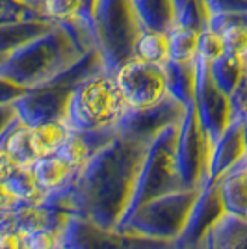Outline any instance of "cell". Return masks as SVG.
Returning <instances> with one entry per match:
<instances>
[{
	"label": "cell",
	"instance_id": "cell-2",
	"mask_svg": "<svg viewBox=\"0 0 247 249\" xmlns=\"http://www.w3.org/2000/svg\"><path fill=\"white\" fill-rule=\"evenodd\" d=\"M97 49V39L78 21L56 22V26L19 47L0 63V78L26 91L37 89Z\"/></svg>",
	"mask_w": 247,
	"mask_h": 249
},
{
	"label": "cell",
	"instance_id": "cell-11",
	"mask_svg": "<svg viewBox=\"0 0 247 249\" xmlns=\"http://www.w3.org/2000/svg\"><path fill=\"white\" fill-rule=\"evenodd\" d=\"M186 108L188 106H184L182 103H178L173 97L167 95L164 101H160L151 108L128 110L121 117V121L115 124V130L121 136L151 143L156 136L162 130H165L167 126L182 121Z\"/></svg>",
	"mask_w": 247,
	"mask_h": 249
},
{
	"label": "cell",
	"instance_id": "cell-35",
	"mask_svg": "<svg viewBox=\"0 0 247 249\" xmlns=\"http://www.w3.org/2000/svg\"><path fill=\"white\" fill-rule=\"evenodd\" d=\"M0 249H22V240L17 232H6L0 236Z\"/></svg>",
	"mask_w": 247,
	"mask_h": 249
},
{
	"label": "cell",
	"instance_id": "cell-5",
	"mask_svg": "<svg viewBox=\"0 0 247 249\" xmlns=\"http://www.w3.org/2000/svg\"><path fill=\"white\" fill-rule=\"evenodd\" d=\"M178 130H180V121L167 126L151 142V145L147 149V155H145L141 171H140V177H138V182H136L134 196H132V201H130V207H128L124 219L132 216L138 208L147 205L149 201L182 190L180 180H178V171H176Z\"/></svg>",
	"mask_w": 247,
	"mask_h": 249
},
{
	"label": "cell",
	"instance_id": "cell-36",
	"mask_svg": "<svg viewBox=\"0 0 247 249\" xmlns=\"http://www.w3.org/2000/svg\"><path fill=\"white\" fill-rule=\"evenodd\" d=\"M6 232H15L13 212H0V236H4Z\"/></svg>",
	"mask_w": 247,
	"mask_h": 249
},
{
	"label": "cell",
	"instance_id": "cell-31",
	"mask_svg": "<svg viewBox=\"0 0 247 249\" xmlns=\"http://www.w3.org/2000/svg\"><path fill=\"white\" fill-rule=\"evenodd\" d=\"M24 93H26V89H22V88L15 86V84L0 78V106L2 104H13L17 99H21Z\"/></svg>",
	"mask_w": 247,
	"mask_h": 249
},
{
	"label": "cell",
	"instance_id": "cell-25",
	"mask_svg": "<svg viewBox=\"0 0 247 249\" xmlns=\"http://www.w3.org/2000/svg\"><path fill=\"white\" fill-rule=\"evenodd\" d=\"M247 58H238L232 54H223L219 56L216 62L210 63V76L217 88L230 99V95L234 93L238 82L242 78V74L246 71Z\"/></svg>",
	"mask_w": 247,
	"mask_h": 249
},
{
	"label": "cell",
	"instance_id": "cell-28",
	"mask_svg": "<svg viewBox=\"0 0 247 249\" xmlns=\"http://www.w3.org/2000/svg\"><path fill=\"white\" fill-rule=\"evenodd\" d=\"M41 17L37 11L24 6L19 0H0V26L10 22L26 21V19H37Z\"/></svg>",
	"mask_w": 247,
	"mask_h": 249
},
{
	"label": "cell",
	"instance_id": "cell-41",
	"mask_svg": "<svg viewBox=\"0 0 247 249\" xmlns=\"http://www.w3.org/2000/svg\"><path fill=\"white\" fill-rule=\"evenodd\" d=\"M246 182H247V173H246Z\"/></svg>",
	"mask_w": 247,
	"mask_h": 249
},
{
	"label": "cell",
	"instance_id": "cell-16",
	"mask_svg": "<svg viewBox=\"0 0 247 249\" xmlns=\"http://www.w3.org/2000/svg\"><path fill=\"white\" fill-rule=\"evenodd\" d=\"M54 26H56V22L49 21V19H43V17L2 24L0 26V56L6 58L8 54L17 51L19 47L26 45L32 39L47 34Z\"/></svg>",
	"mask_w": 247,
	"mask_h": 249
},
{
	"label": "cell",
	"instance_id": "cell-37",
	"mask_svg": "<svg viewBox=\"0 0 247 249\" xmlns=\"http://www.w3.org/2000/svg\"><path fill=\"white\" fill-rule=\"evenodd\" d=\"M19 2H22V4H24V6H28V8H32L34 11H37L43 0H19Z\"/></svg>",
	"mask_w": 247,
	"mask_h": 249
},
{
	"label": "cell",
	"instance_id": "cell-3",
	"mask_svg": "<svg viewBox=\"0 0 247 249\" xmlns=\"http://www.w3.org/2000/svg\"><path fill=\"white\" fill-rule=\"evenodd\" d=\"M128 112L123 95L112 74H97L71 91L63 121L71 132L113 128Z\"/></svg>",
	"mask_w": 247,
	"mask_h": 249
},
{
	"label": "cell",
	"instance_id": "cell-39",
	"mask_svg": "<svg viewBox=\"0 0 247 249\" xmlns=\"http://www.w3.org/2000/svg\"><path fill=\"white\" fill-rule=\"evenodd\" d=\"M240 117H244V119H247V104H246V108H244V112H242V115Z\"/></svg>",
	"mask_w": 247,
	"mask_h": 249
},
{
	"label": "cell",
	"instance_id": "cell-17",
	"mask_svg": "<svg viewBox=\"0 0 247 249\" xmlns=\"http://www.w3.org/2000/svg\"><path fill=\"white\" fill-rule=\"evenodd\" d=\"M247 160L244 158L236 167H232L229 173L217 180L221 197L225 205V212L229 216L247 218Z\"/></svg>",
	"mask_w": 247,
	"mask_h": 249
},
{
	"label": "cell",
	"instance_id": "cell-7",
	"mask_svg": "<svg viewBox=\"0 0 247 249\" xmlns=\"http://www.w3.org/2000/svg\"><path fill=\"white\" fill-rule=\"evenodd\" d=\"M212 147L201 128L194 103L186 108L176 140V171L182 190H203L208 180Z\"/></svg>",
	"mask_w": 247,
	"mask_h": 249
},
{
	"label": "cell",
	"instance_id": "cell-29",
	"mask_svg": "<svg viewBox=\"0 0 247 249\" xmlns=\"http://www.w3.org/2000/svg\"><path fill=\"white\" fill-rule=\"evenodd\" d=\"M22 249H62V234L51 231H39L21 236Z\"/></svg>",
	"mask_w": 247,
	"mask_h": 249
},
{
	"label": "cell",
	"instance_id": "cell-13",
	"mask_svg": "<svg viewBox=\"0 0 247 249\" xmlns=\"http://www.w3.org/2000/svg\"><path fill=\"white\" fill-rule=\"evenodd\" d=\"M246 158V140H244V123L242 117H234L232 123L227 126L223 136L217 140L210 151L208 162V180L217 182L221 177L236 167Z\"/></svg>",
	"mask_w": 247,
	"mask_h": 249
},
{
	"label": "cell",
	"instance_id": "cell-40",
	"mask_svg": "<svg viewBox=\"0 0 247 249\" xmlns=\"http://www.w3.org/2000/svg\"><path fill=\"white\" fill-rule=\"evenodd\" d=\"M2 62H4V56H0V63H2Z\"/></svg>",
	"mask_w": 247,
	"mask_h": 249
},
{
	"label": "cell",
	"instance_id": "cell-14",
	"mask_svg": "<svg viewBox=\"0 0 247 249\" xmlns=\"http://www.w3.org/2000/svg\"><path fill=\"white\" fill-rule=\"evenodd\" d=\"M13 218H15V232L19 236H24V234L39 232V231H51V232L62 234L71 216L60 210L45 207V205L41 207L19 205L13 210Z\"/></svg>",
	"mask_w": 247,
	"mask_h": 249
},
{
	"label": "cell",
	"instance_id": "cell-30",
	"mask_svg": "<svg viewBox=\"0 0 247 249\" xmlns=\"http://www.w3.org/2000/svg\"><path fill=\"white\" fill-rule=\"evenodd\" d=\"M206 19L223 13H242L247 11V0H201Z\"/></svg>",
	"mask_w": 247,
	"mask_h": 249
},
{
	"label": "cell",
	"instance_id": "cell-27",
	"mask_svg": "<svg viewBox=\"0 0 247 249\" xmlns=\"http://www.w3.org/2000/svg\"><path fill=\"white\" fill-rule=\"evenodd\" d=\"M225 54V47L221 37L217 36L216 32L203 28L201 32V39H199V52H197V58L206 62L208 65L212 62H216L219 56Z\"/></svg>",
	"mask_w": 247,
	"mask_h": 249
},
{
	"label": "cell",
	"instance_id": "cell-21",
	"mask_svg": "<svg viewBox=\"0 0 247 249\" xmlns=\"http://www.w3.org/2000/svg\"><path fill=\"white\" fill-rule=\"evenodd\" d=\"M0 149L6 151L19 167H32L35 164L30 147V126L22 123L19 115L0 136Z\"/></svg>",
	"mask_w": 247,
	"mask_h": 249
},
{
	"label": "cell",
	"instance_id": "cell-10",
	"mask_svg": "<svg viewBox=\"0 0 247 249\" xmlns=\"http://www.w3.org/2000/svg\"><path fill=\"white\" fill-rule=\"evenodd\" d=\"M62 249H175L173 242L130 236L71 216L62 231Z\"/></svg>",
	"mask_w": 247,
	"mask_h": 249
},
{
	"label": "cell",
	"instance_id": "cell-12",
	"mask_svg": "<svg viewBox=\"0 0 247 249\" xmlns=\"http://www.w3.org/2000/svg\"><path fill=\"white\" fill-rule=\"evenodd\" d=\"M223 216H227V212L219 184L210 182L201 190L199 197L190 210L180 236L173 242L175 249L201 248L205 244L208 232L221 221Z\"/></svg>",
	"mask_w": 247,
	"mask_h": 249
},
{
	"label": "cell",
	"instance_id": "cell-24",
	"mask_svg": "<svg viewBox=\"0 0 247 249\" xmlns=\"http://www.w3.org/2000/svg\"><path fill=\"white\" fill-rule=\"evenodd\" d=\"M132 58L141 60L145 63H151V65L164 67L165 63L169 62L167 36L165 34H158V32L141 30L134 41Z\"/></svg>",
	"mask_w": 247,
	"mask_h": 249
},
{
	"label": "cell",
	"instance_id": "cell-32",
	"mask_svg": "<svg viewBox=\"0 0 247 249\" xmlns=\"http://www.w3.org/2000/svg\"><path fill=\"white\" fill-rule=\"evenodd\" d=\"M17 169H21V167L15 164V160L6 151L0 149V184L8 182L11 177L15 175Z\"/></svg>",
	"mask_w": 247,
	"mask_h": 249
},
{
	"label": "cell",
	"instance_id": "cell-6",
	"mask_svg": "<svg viewBox=\"0 0 247 249\" xmlns=\"http://www.w3.org/2000/svg\"><path fill=\"white\" fill-rule=\"evenodd\" d=\"M201 190H178L149 201L124 219L115 231L140 238L175 242L186 225L188 214Z\"/></svg>",
	"mask_w": 247,
	"mask_h": 249
},
{
	"label": "cell",
	"instance_id": "cell-4",
	"mask_svg": "<svg viewBox=\"0 0 247 249\" xmlns=\"http://www.w3.org/2000/svg\"><path fill=\"white\" fill-rule=\"evenodd\" d=\"M93 26L104 73L113 74L119 65L132 58L134 41L141 32L132 0H97Z\"/></svg>",
	"mask_w": 247,
	"mask_h": 249
},
{
	"label": "cell",
	"instance_id": "cell-34",
	"mask_svg": "<svg viewBox=\"0 0 247 249\" xmlns=\"http://www.w3.org/2000/svg\"><path fill=\"white\" fill-rule=\"evenodd\" d=\"M19 207V201L10 194V190L0 184V212H13Z\"/></svg>",
	"mask_w": 247,
	"mask_h": 249
},
{
	"label": "cell",
	"instance_id": "cell-26",
	"mask_svg": "<svg viewBox=\"0 0 247 249\" xmlns=\"http://www.w3.org/2000/svg\"><path fill=\"white\" fill-rule=\"evenodd\" d=\"M4 186L10 190V194L19 201V205H32V207H41L47 201V192L43 190L35 177L32 173V167H21L15 171Z\"/></svg>",
	"mask_w": 247,
	"mask_h": 249
},
{
	"label": "cell",
	"instance_id": "cell-38",
	"mask_svg": "<svg viewBox=\"0 0 247 249\" xmlns=\"http://www.w3.org/2000/svg\"><path fill=\"white\" fill-rule=\"evenodd\" d=\"M242 123H244V140H246V160H247V119L242 117Z\"/></svg>",
	"mask_w": 247,
	"mask_h": 249
},
{
	"label": "cell",
	"instance_id": "cell-15",
	"mask_svg": "<svg viewBox=\"0 0 247 249\" xmlns=\"http://www.w3.org/2000/svg\"><path fill=\"white\" fill-rule=\"evenodd\" d=\"M141 30L167 34L176 22L175 0H132Z\"/></svg>",
	"mask_w": 247,
	"mask_h": 249
},
{
	"label": "cell",
	"instance_id": "cell-8",
	"mask_svg": "<svg viewBox=\"0 0 247 249\" xmlns=\"http://www.w3.org/2000/svg\"><path fill=\"white\" fill-rule=\"evenodd\" d=\"M194 106L206 140L210 147H214V143L223 136L234 117H232L230 99L214 84L210 76V65L199 58H195Z\"/></svg>",
	"mask_w": 247,
	"mask_h": 249
},
{
	"label": "cell",
	"instance_id": "cell-22",
	"mask_svg": "<svg viewBox=\"0 0 247 249\" xmlns=\"http://www.w3.org/2000/svg\"><path fill=\"white\" fill-rule=\"evenodd\" d=\"M165 89L167 95L175 101L190 106L194 103V80H195V62L194 63H176L169 62L164 67Z\"/></svg>",
	"mask_w": 247,
	"mask_h": 249
},
{
	"label": "cell",
	"instance_id": "cell-33",
	"mask_svg": "<svg viewBox=\"0 0 247 249\" xmlns=\"http://www.w3.org/2000/svg\"><path fill=\"white\" fill-rule=\"evenodd\" d=\"M17 119V112L13 104H2L0 106V136L6 132V128Z\"/></svg>",
	"mask_w": 247,
	"mask_h": 249
},
{
	"label": "cell",
	"instance_id": "cell-9",
	"mask_svg": "<svg viewBox=\"0 0 247 249\" xmlns=\"http://www.w3.org/2000/svg\"><path fill=\"white\" fill-rule=\"evenodd\" d=\"M128 110L151 108L167 97L164 69L130 58L112 74Z\"/></svg>",
	"mask_w": 247,
	"mask_h": 249
},
{
	"label": "cell",
	"instance_id": "cell-20",
	"mask_svg": "<svg viewBox=\"0 0 247 249\" xmlns=\"http://www.w3.org/2000/svg\"><path fill=\"white\" fill-rule=\"evenodd\" d=\"M205 249H247V218L223 216L208 232Z\"/></svg>",
	"mask_w": 247,
	"mask_h": 249
},
{
	"label": "cell",
	"instance_id": "cell-1",
	"mask_svg": "<svg viewBox=\"0 0 247 249\" xmlns=\"http://www.w3.org/2000/svg\"><path fill=\"white\" fill-rule=\"evenodd\" d=\"M149 145L115 134L91 156L71 186L47 196L43 205L115 231L128 212Z\"/></svg>",
	"mask_w": 247,
	"mask_h": 249
},
{
	"label": "cell",
	"instance_id": "cell-19",
	"mask_svg": "<svg viewBox=\"0 0 247 249\" xmlns=\"http://www.w3.org/2000/svg\"><path fill=\"white\" fill-rule=\"evenodd\" d=\"M71 134V128L65 121H47L30 126V147L35 160L58 155Z\"/></svg>",
	"mask_w": 247,
	"mask_h": 249
},
{
	"label": "cell",
	"instance_id": "cell-23",
	"mask_svg": "<svg viewBox=\"0 0 247 249\" xmlns=\"http://www.w3.org/2000/svg\"><path fill=\"white\" fill-rule=\"evenodd\" d=\"M201 32L192 26H184L175 22V26L167 32L169 43V60L176 63H194L199 52V39Z\"/></svg>",
	"mask_w": 247,
	"mask_h": 249
},
{
	"label": "cell",
	"instance_id": "cell-18",
	"mask_svg": "<svg viewBox=\"0 0 247 249\" xmlns=\"http://www.w3.org/2000/svg\"><path fill=\"white\" fill-rule=\"evenodd\" d=\"M32 173L37 184L47 192V196L69 188L78 177V171H74L69 164H65L58 155L35 160V164L32 166Z\"/></svg>",
	"mask_w": 247,
	"mask_h": 249
}]
</instances>
